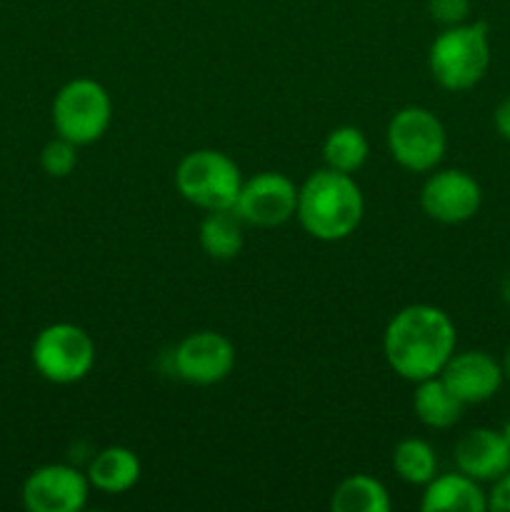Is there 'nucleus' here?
<instances>
[{
    "label": "nucleus",
    "instance_id": "nucleus-11",
    "mask_svg": "<svg viewBox=\"0 0 510 512\" xmlns=\"http://www.w3.org/2000/svg\"><path fill=\"white\" fill-rule=\"evenodd\" d=\"M173 368L190 385H215L235 368V348L223 333L198 330L180 340L173 353Z\"/></svg>",
    "mask_w": 510,
    "mask_h": 512
},
{
    "label": "nucleus",
    "instance_id": "nucleus-17",
    "mask_svg": "<svg viewBox=\"0 0 510 512\" xmlns=\"http://www.w3.org/2000/svg\"><path fill=\"white\" fill-rule=\"evenodd\" d=\"M243 220L233 208L230 210H208L198 230L200 248L213 260H233L243 250Z\"/></svg>",
    "mask_w": 510,
    "mask_h": 512
},
{
    "label": "nucleus",
    "instance_id": "nucleus-22",
    "mask_svg": "<svg viewBox=\"0 0 510 512\" xmlns=\"http://www.w3.org/2000/svg\"><path fill=\"white\" fill-rule=\"evenodd\" d=\"M428 10L435 23L450 28L468 20L470 0H428Z\"/></svg>",
    "mask_w": 510,
    "mask_h": 512
},
{
    "label": "nucleus",
    "instance_id": "nucleus-20",
    "mask_svg": "<svg viewBox=\"0 0 510 512\" xmlns=\"http://www.w3.org/2000/svg\"><path fill=\"white\" fill-rule=\"evenodd\" d=\"M393 468L405 483L428 485L438 473V458H435V450L425 440L408 438L395 445Z\"/></svg>",
    "mask_w": 510,
    "mask_h": 512
},
{
    "label": "nucleus",
    "instance_id": "nucleus-19",
    "mask_svg": "<svg viewBox=\"0 0 510 512\" xmlns=\"http://www.w3.org/2000/svg\"><path fill=\"white\" fill-rule=\"evenodd\" d=\"M370 153L368 138L355 125H340L328 133L323 143V160L325 168H333L338 173H358L365 165Z\"/></svg>",
    "mask_w": 510,
    "mask_h": 512
},
{
    "label": "nucleus",
    "instance_id": "nucleus-4",
    "mask_svg": "<svg viewBox=\"0 0 510 512\" xmlns=\"http://www.w3.org/2000/svg\"><path fill=\"white\" fill-rule=\"evenodd\" d=\"M175 188L188 203L200 210H230L235 208L240 188H243V175L220 150H193L185 155L175 170Z\"/></svg>",
    "mask_w": 510,
    "mask_h": 512
},
{
    "label": "nucleus",
    "instance_id": "nucleus-2",
    "mask_svg": "<svg viewBox=\"0 0 510 512\" xmlns=\"http://www.w3.org/2000/svg\"><path fill=\"white\" fill-rule=\"evenodd\" d=\"M365 213V200L353 175L333 168H320L298 185V210L305 233L323 243L345 240L358 230Z\"/></svg>",
    "mask_w": 510,
    "mask_h": 512
},
{
    "label": "nucleus",
    "instance_id": "nucleus-9",
    "mask_svg": "<svg viewBox=\"0 0 510 512\" xmlns=\"http://www.w3.org/2000/svg\"><path fill=\"white\" fill-rule=\"evenodd\" d=\"M420 205L428 218L443 225H460L478 215L483 205V188L465 170H438L420 188Z\"/></svg>",
    "mask_w": 510,
    "mask_h": 512
},
{
    "label": "nucleus",
    "instance_id": "nucleus-7",
    "mask_svg": "<svg viewBox=\"0 0 510 512\" xmlns=\"http://www.w3.org/2000/svg\"><path fill=\"white\" fill-rule=\"evenodd\" d=\"M30 358L40 378L55 385H70L93 370L95 343L80 325L53 323L35 335Z\"/></svg>",
    "mask_w": 510,
    "mask_h": 512
},
{
    "label": "nucleus",
    "instance_id": "nucleus-10",
    "mask_svg": "<svg viewBox=\"0 0 510 512\" xmlns=\"http://www.w3.org/2000/svg\"><path fill=\"white\" fill-rule=\"evenodd\" d=\"M20 495L30 512H78L88 503L90 480L70 465H40L25 478Z\"/></svg>",
    "mask_w": 510,
    "mask_h": 512
},
{
    "label": "nucleus",
    "instance_id": "nucleus-13",
    "mask_svg": "<svg viewBox=\"0 0 510 512\" xmlns=\"http://www.w3.org/2000/svg\"><path fill=\"white\" fill-rule=\"evenodd\" d=\"M455 465L478 483H495L510 470V445L500 430L475 428L455 445Z\"/></svg>",
    "mask_w": 510,
    "mask_h": 512
},
{
    "label": "nucleus",
    "instance_id": "nucleus-25",
    "mask_svg": "<svg viewBox=\"0 0 510 512\" xmlns=\"http://www.w3.org/2000/svg\"><path fill=\"white\" fill-rule=\"evenodd\" d=\"M500 298H503L505 303L510 305V273L505 275V278H503V283H500Z\"/></svg>",
    "mask_w": 510,
    "mask_h": 512
},
{
    "label": "nucleus",
    "instance_id": "nucleus-5",
    "mask_svg": "<svg viewBox=\"0 0 510 512\" xmlns=\"http://www.w3.org/2000/svg\"><path fill=\"white\" fill-rule=\"evenodd\" d=\"M113 120L108 90L90 78H75L55 93L53 125L60 138L75 145H90L105 135Z\"/></svg>",
    "mask_w": 510,
    "mask_h": 512
},
{
    "label": "nucleus",
    "instance_id": "nucleus-24",
    "mask_svg": "<svg viewBox=\"0 0 510 512\" xmlns=\"http://www.w3.org/2000/svg\"><path fill=\"white\" fill-rule=\"evenodd\" d=\"M493 123H495V130H498L500 138L508 140L510 143V95L498 103V108H495V113H493Z\"/></svg>",
    "mask_w": 510,
    "mask_h": 512
},
{
    "label": "nucleus",
    "instance_id": "nucleus-6",
    "mask_svg": "<svg viewBox=\"0 0 510 512\" xmlns=\"http://www.w3.org/2000/svg\"><path fill=\"white\" fill-rule=\"evenodd\" d=\"M388 150L400 168L410 173H428L443 160L448 148L445 125L438 115L420 105H408L390 118Z\"/></svg>",
    "mask_w": 510,
    "mask_h": 512
},
{
    "label": "nucleus",
    "instance_id": "nucleus-23",
    "mask_svg": "<svg viewBox=\"0 0 510 512\" xmlns=\"http://www.w3.org/2000/svg\"><path fill=\"white\" fill-rule=\"evenodd\" d=\"M488 510L510 512V470L493 483V490L488 493Z\"/></svg>",
    "mask_w": 510,
    "mask_h": 512
},
{
    "label": "nucleus",
    "instance_id": "nucleus-27",
    "mask_svg": "<svg viewBox=\"0 0 510 512\" xmlns=\"http://www.w3.org/2000/svg\"><path fill=\"white\" fill-rule=\"evenodd\" d=\"M500 433H503V438L508 440V445H510V420L503 425V428H500Z\"/></svg>",
    "mask_w": 510,
    "mask_h": 512
},
{
    "label": "nucleus",
    "instance_id": "nucleus-26",
    "mask_svg": "<svg viewBox=\"0 0 510 512\" xmlns=\"http://www.w3.org/2000/svg\"><path fill=\"white\" fill-rule=\"evenodd\" d=\"M503 375H505V380H510V345H508V350H505V355H503Z\"/></svg>",
    "mask_w": 510,
    "mask_h": 512
},
{
    "label": "nucleus",
    "instance_id": "nucleus-3",
    "mask_svg": "<svg viewBox=\"0 0 510 512\" xmlns=\"http://www.w3.org/2000/svg\"><path fill=\"white\" fill-rule=\"evenodd\" d=\"M428 68L435 83L450 93L475 88L490 68L488 23H460L445 28L428 50Z\"/></svg>",
    "mask_w": 510,
    "mask_h": 512
},
{
    "label": "nucleus",
    "instance_id": "nucleus-14",
    "mask_svg": "<svg viewBox=\"0 0 510 512\" xmlns=\"http://www.w3.org/2000/svg\"><path fill=\"white\" fill-rule=\"evenodd\" d=\"M423 512H483L488 510V495L483 493L478 480L465 473L435 475L425 485Z\"/></svg>",
    "mask_w": 510,
    "mask_h": 512
},
{
    "label": "nucleus",
    "instance_id": "nucleus-12",
    "mask_svg": "<svg viewBox=\"0 0 510 512\" xmlns=\"http://www.w3.org/2000/svg\"><path fill=\"white\" fill-rule=\"evenodd\" d=\"M443 383L463 405H478L493 398L503 385V365L485 350L453 353L440 373Z\"/></svg>",
    "mask_w": 510,
    "mask_h": 512
},
{
    "label": "nucleus",
    "instance_id": "nucleus-16",
    "mask_svg": "<svg viewBox=\"0 0 510 512\" xmlns=\"http://www.w3.org/2000/svg\"><path fill=\"white\" fill-rule=\"evenodd\" d=\"M465 405L455 398L453 390L443 383L440 375L420 380L413 395V410L418 420L428 428H453L463 415Z\"/></svg>",
    "mask_w": 510,
    "mask_h": 512
},
{
    "label": "nucleus",
    "instance_id": "nucleus-8",
    "mask_svg": "<svg viewBox=\"0 0 510 512\" xmlns=\"http://www.w3.org/2000/svg\"><path fill=\"white\" fill-rule=\"evenodd\" d=\"M233 210L245 225L278 228V225L288 223L298 210V185L288 175L265 170V173L243 180Z\"/></svg>",
    "mask_w": 510,
    "mask_h": 512
},
{
    "label": "nucleus",
    "instance_id": "nucleus-15",
    "mask_svg": "<svg viewBox=\"0 0 510 512\" xmlns=\"http://www.w3.org/2000/svg\"><path fill=\"white\" fill-rule=\"evenodd\" d=\"M140 458L130 448L123 445H110L103 448L88 468L90 488L100 490L105 495H120L133 488L140 480Z\"/></svg>",
    "mask_w": 510,
    "mask_h": 512
},
{
    "label": "nucleus",
    "instance_id": "nucleus-18",
    "mask_svg": "<svg viewBox=\"0 0 510 512\" xmlns=\"http://www.w3.org/2000/svg\"><path fill=\"white\" fill-rule=\"evenodd\" d=\"M333 512H388L390 495L380 480L370 475H350L330 498Z\"/></svg>",
    "mask_w": 510,
    "mask_h": 512
},
{
    "label": "nucleus",
    "instance_id": "nucleus-1",
    "mask_svg": "<svg viewBox=\"0 0 510 512\" xmlns=\"http://www.w3.org/2000/svg\"><path fill=\"white\" fill-rule=\"evenodd\" d=\"M455 325L435 305H408L390 318L383 335V353L390 370L410 383L435 378L455 353Z\"/></svg>",
    "mask_w": 510,
    "mask_h": 512
},
{
    "label": "nucleus",
    "instance_id": "nucleus-21",
    "mask_svg": "<svg viewBox=\"0 0 510 512\" xmlns=\"http://www.w3.org/2000/svg\"><path fill=\"white\" fill-rule=\"evenodd\" d=\"M40 165L50 178H68L78 165V145L58 135L40 150Z\"/></svg>",
    "mask_w": 510,
    "mask_h": 512
}]
</instances>
